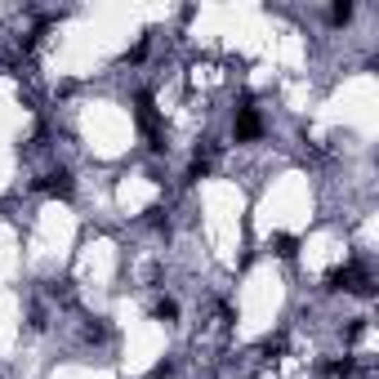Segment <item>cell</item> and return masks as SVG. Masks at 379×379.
<instances>
[{
    "mask_svg": "<svg viewBox=\"0 0 379 379\" xmlns=\"http://www.w3.org/2000/svg\"><path fill=\"white\" fill-rule=\"evenodd\" d=\"M259 134H263L259 112H255V107H241V112H236V138L246 143V138H259Z\"/></svg>",
    "mask_w": 379,
    "mask_h": 379,
    "instance_id": "6da1fadb",
    "label": "cell"
},
{
    "mask_svg": "<svg viewBox=\"0 0 379 379\" xmlns=\"http://www.w3.org/2000/svg\"><path fill=\"white\" fill-rule=\"evenodd\" d=\"M40 188H45V192H54V196H72V174H67V170H54V174H45V184H40Z\"/></svg>",
    "mask_w": 379,
    "mask_h": 379,
    "instance_id": "7a4b0ae2",
    "label": "cell"
},
{
    "mask_svg": "<svg viewBox=\"0 0 379 379\" xmlns=\"http://www.w3.org/2000/svg\"><path fill=\"white\" fill-rule=\"evenodd\" d=\"M157 317H161V321H174V317H179V303H174V299H161V303H157Z\"/></svg>",
    "mask_w": 379,
    "mask_h": 379,
    "instance_id": "3957f363",
    "label": "cell"
},
{
    "mask_svg": "<svg viewBox=\"0 0 379 379\" xmlns=\"http://www.w3.org/2000/svg\"><path fill=\"white\" fill-rule=\"evenodd\" d=\"M330 18H335V23H348V18H353V5H348V0H344V5H335Z\"/></svg>",
    "mask_w": 379,
    "mask_h": 379,
    "instance_id": "277c9868",
    "label": "cell"
},
{
    "mask_svg": "<svg viewBox=\"0 0 379 379\" xmlns=\"http://www.w3.org/2000/svg\"><path fill=\"white\" fill-rule=\"evenodd\" d=\"M277 255H286V259L294 255V236H277Z\"/></svg>",
    "mask_w": 379,
    "mask_h": 379,
    "instance_id": "5b68a950",
    "label": "cell"
}]
</instances>
